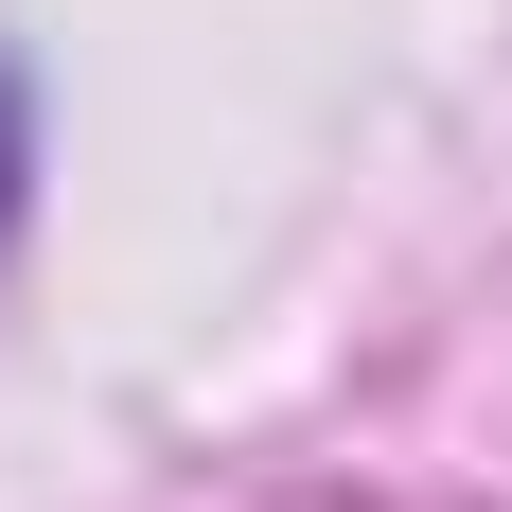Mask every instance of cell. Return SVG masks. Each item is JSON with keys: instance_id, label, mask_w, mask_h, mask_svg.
<instances>
[{"instance_id": "obj_1", "label": "cell", "mask_w": 512, "mask_h": 512, "mask_svg": "<svg viewBox=\"0 0 512 512\" xmlns=\"http://www.w3.org/2000/svg\"><path fill=\"white\" fill-rule=\"evenodd\" d=\"M18 177H36V124H18V89H0V230H18Z\"/></svg>"}]
</instances>
